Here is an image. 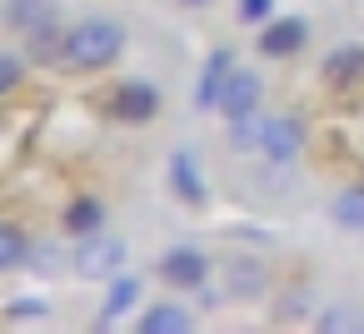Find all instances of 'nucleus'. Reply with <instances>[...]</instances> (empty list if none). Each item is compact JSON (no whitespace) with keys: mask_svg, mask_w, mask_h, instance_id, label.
Wrapping results in <instances>:
<instances>
[{"mask_svg":"<svg viewBox=\"0 0 364 334\" xmlns=\"http://www.w3.org/2000/svg\"><path fill=\"white\" fill-rule=\"evenodd\" d=\"M120 50H125V26H120V21H105V16H90V21H80V26L65 31L60 60H65L70 70H85V75H90V70L115 65Z\"/></svg>","mask_w":364,"mask_h":334,"instance_id":"obj_1","label":"nucleus"},{"mask_svg":"<svg viewBox=\"0 0 364 334\" xmlns=\"http://www.w3.org/2000/svg\"><path fill=\"white\" fill-rule=\"evenodd\" d=\"M125 239H115V235H105V230H95V235H80L75 239V254H70V264H75V274L80 279H115L120 269H125Z\"/></svg>","mask_w":364,"mask_h":334,"instance_id":"obj_2","label":"nucleus"},{"mask_svg":"<svg viewBox=\"0 0 364 334\" xmlns=\"http://www.w3.org/2000/svg\"><path fill=\"white\" fill-rule=\"evenodd\" d=\"M304 140H309V130H304V120H299V115H269L259 155H264L269 165H294V160H299V150H304Z\"/></svg>","mask_w":364,"mask_h":334,"instance_id":"obj_3","label":"nucleus"},{"mask_svg":"<svg viewBox=\"0 0 364 334\" xmlns=\"http://www.w3.org/2000/svg\"><path fill=\"white\" fill-rule=\"evenodd\" d=\"M160 279L175 284V289H205L210 284V259L195 244H170L160 254Z\"/></svg>","mask_w":364,"mask_h":334,"instance_id":"obj_4","label":"nucleus"},{"mask_svg":"<svg viewBox=\"0 0 364 334\" xmlns=\"http://www.w3.org/2000/svg\"><path fill=\"white\" fill-rule=\"evenodd\" d=\"M155 110H160V90L150 80H120L110 95V115L120 125H145V120H155Z\"/></svg>","mask_w":364,"mask_h":334,"instance_id":"obj_5","label":"nucleus"},{"mask_svg":"<svg viewBox=\"0 0 364 334\" xmlns=\"http://www.w3.org/2000/svg\"><path fill=\"white\" fill-rule=\"evenodd\" d=\"M304 41H309V26L299 16H279V21H269L259 31V55L264 60H289V55L304 50Z\"/></svg>","mask_w":364,"mask_h":334,"instance_id":"obj_6","label":"nucleus"},{"mask_svg":"<svg viewBox=\"0 0 364 334\" xmlns=\"http://www.w3.org/2000/svg\"><path fill=\"white\" fill-rule=\"evenodd\" d=\"M230 75H235V50H215V55L205 60L200 80H195V105H200V110H215L220 95H225V85H230Z\"/></svg>","mask_w":364,"mask_h":334,"instance_id":"obj_7","label":"nucleus"},{"mask_svg":"<svg viewBox=\"0 0 364 334\" xmlns=\"http://www.w3.org/2000/svg\"><path fill=\"white\" fill-rule=\"evenodd\" d=\"M170 190H175L185 205H205V200H210V185H205V175H200V160H195L190 150H175V155H170Z\"/></svg>","mask_w":364,"mask_h":334,"instance_id":"obj_8","label":"nucleus"},{"mask_svg":"<svg viewBox=\"0 0 364 334\" xmlns=\"http://www.w3.org/2000/svg\"><path fill=\"white\" fill-rule=\"evenodd\" d=\"M259 100H264V80H259L255 70H240V65H235L225 95H220V110H225V115H245V110H259Z\"/></svg>","mask_w":364,"mask_h":334,"instance_id":"obj_9","label":"nucleus"},{"mask_svg":"<svg viewBox=\"0 0 364 334\" xmlns=\"http://www.w3.org/2000/svg\"><path fill=\"white\" fill-rule=\"evenodd\" d=\"M55 16H60V0H6V21L21 36H31L41 26H55Z\"/></svg>","mask_w":364,"mask_h":334,"instance_id":"obj_10","label":"nucleus"},{"mask_svg":"<svg viewBox=\"0 0 364 334\" xmlns=\"http://www.w3.org/2000/svg\"><path fill=\"white\" fill-rule=\"evenodd\" d=\"M135 299H140V279H135V274H115V279H110V289H105V304H100L95 329H110L120 314H130V309H135Z\"/></svg>","mask_w":364,"mask_h":334,"instance_id":"obj_11","label":"nucleus"},{"mask_svg":"<svg viewBox=\"0 0 364 334\" xmlns=\"http://www.w3.org/2000/svg\"><path fill=\"white\" fill-rule=\"evenodd\" d=\"M135 329H140V334H190V329H195V314H190L185 304H150Z\"/></svg>","mask_w":364,"mask_h":334,"instance_id":"obj_12","label":"nucleus"},{"mask_svg":"<svg viewBox=\"0 0 364 334\" xmlns=\"http://www.w3.org/2000/svg\"><path fill=\"white\" fill-rule=\"evenodd\" d=\"M324 80L329 85H354V80H364V45H334L329 55H324Z\"/></svg>","mask_w":364,"mask_h":334,"instance_id":"obj_13","label":"nucleus"},{"mask_svg":"<svg viewBox=\"0 0 364 334\" xmlns=\"http://www.w3.org/2000/svg\"><path fill=\"white\" fill-rule=\"evenodd\" d=\"M225 279H230V294H235V299H259V294L269 289V274H264L259 259H230Z\"/></svg>","mask_w":364,"mask_h":334,"instance_id":"obj_14","label":"nucleus"},{"mask_svg":"<svg viewBox=\"0 0 364 334\" xmlns=\"http://www.w3.org/2000/svg\"><path fill=\"white\" fill-rule=\"evenodd\" d=\"M65 230L80 239V235H95V230H105V200H95V195H80L70 210H65Z\"/></svg>","mask_w":364,"mask_h":334,"instance_id":"obj_15","label":"nucleus"},{"mask_svg":"<svg viewBox=\"0 0 364 334\" xmlns=\"http://www.w3.org/2000/svg\"><path fill=\"white\" fill-rule=\"evenodd\" d=\"M329 220L339 230H364V185H349L329 200Z\"/></svg>","mask_w":364,"mask_h":334,"instance_id":"obj_16","label":"nucleus"},{"mask_svg":"<svg viewBox=\"0 0 364 334\" xmlns=\"http://www.w3.org/2000/svg\"><path fill=\"white\" fill-rule=\"evenodd\" d=\"M264 125H269V115H259V110L230 115V145L235 150H259L264 145Z\"/></svg>","mask_w":364,"mask_h":334,"instance_id":"obj_17","label":"nucleus"},{"mask_svg":"<svg viewBox=\"0 0 364 334\" xmlns=\"http://www.w3.org/2000/svg\"><path fill=\"white\" fill-rule=\"evenodd\" d=\"M31 254V239L21 225H0V269H21Z\"/></svg>","mask_w":364,"mask_h":334,"instance_id":"obj_18","label":"nucleus"},{"mask_svg":"<svg viewBox=\"0 0 364 334\" xmlns=\"http://www.w3.org/2000/svg\"><path fill=\"white\" fill-rule=\"evenodd\" d=\"M6 319H11V324H46V319H50V299H41V294L11 299V304H6Z\"/></svg>","mask_w":364,"mask_h":334,"instance_id":"obj_19","label":"nucleus"},{"mask_svg":"<svg viewBox=\"0 0 364 334\" xmlns=\"http://www.w3.org/2000/svg\"><path fill=\"white\" fill-rule=\"evenodd\" d=\"M314 329H324V334H334V329H359V314H349V309H324V314H314Z\"/></svg>","mask_w":364,"mask_h":334,"instance_id":"obj_20","label":"nucleus"},{"mask_svg":"<svg viewBox=\"0 0 364 334\" xmlns=\"http://www.w3.org/2000/svg\"><path fill=\"white\" fill-rule=\"evenodd\" d=\"M240 21L245 26H269V16H274V0H240Z\"/></svg>","mask_w":364,"mask_h":334,"instance_id":"obj_21","label":"nucleus"},{"mask_svg":"<svg viewBox=\"0 0 364 334\" xmlns=\"http://www.w3.org/2000/svg\"><path fill=\"white\" fill-rule=\"evenodd\" d=\"M16 85H21V55H16V50H6V55H0V90L11 95Z\"/></svg>","mask_w":364,"mask_h":334,"instance_id":"obj_22","label":"nucleus"},{"mask_svg":"<svg viewBox=\"0 0 364 334\" xmlns=\"http://www.w3.org/2000/svg\"><path fill=\"white\" fill-rule=\"evenodd\" d=\"M185 6H205V0H185Z\"/></svg>","mask_w":364,"mask_h":334,"instance_id":"obj_23","label":"nucleus"},{"mask_svg":"<svg viewBox=\"0 0 364 334\" xmlns=\"http://www.w3.org/2000/svg\"><path fill=\"white\" fill-rule=\"evenodd\" d=\"M359 329H364V314H359Z\"/></svg>","mask_w":364,"mask_h":334,"instance_id":"obj_24","label":"nucleus"}]
</instances>
